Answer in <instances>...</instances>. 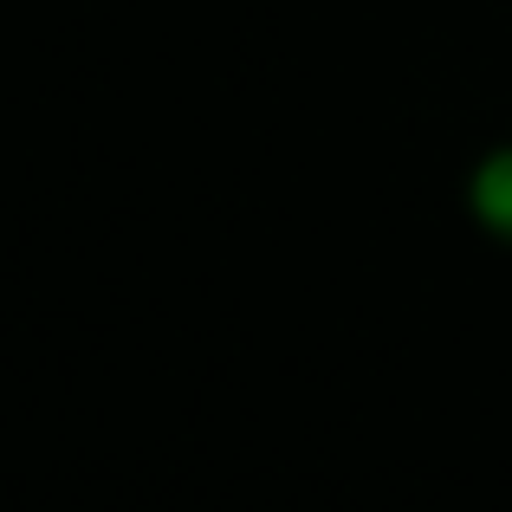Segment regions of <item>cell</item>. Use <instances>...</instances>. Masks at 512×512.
<instances>
[{
    "label": "cell",
    "instance_id": "1",
    "mask_svg": "<svg viewBox=\"0 0 512 512\" xmlns=\"http://www.w3.org/2000/svg\"><path fill=\"white\" fill-rule=\"evenodd\" d=\"M474 208H480V221L487 227H500V234L512 240V150L500 156H487L474 175Z\"/></svg>",
    "mask_w": 512,
    "mask_h": 512
}]
</instances>
